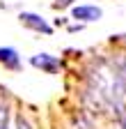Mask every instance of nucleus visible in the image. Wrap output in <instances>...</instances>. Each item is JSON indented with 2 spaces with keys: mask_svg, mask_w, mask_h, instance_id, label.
Here are the masks:
<instances>
[{
  "mask_svg": "<svg viewBox=\"0 0 126 129\" xmlns=\"http://www.w3.org/2000/svg\"><path fill=\"white\" fill-rule=\"evenodd\" d=\"M19 19H21V23H23L25 28L39 32V35H53V25L46 21L44 16H39V14H35V12H21Z\"/></svg>",
  "mask_w": 126,
  "mask_h": 129,
  "instance_id": "f257e3e1",
  "label": "nucleus"
},
{
  "mask_svg": "<svg viewBox=\"0 0 126 129\" xmlns=\"http://www.w3.org/2000/svg\"><path fill=\"white\" fill-rule=\"evenodd\" d=\"M30 64L37 67V69H41V72H46V74H57L62 69V60L57 55H51V53H37V55H32V58H30Z\"/></svg>",
  "mask_w": 126,
  "mask_h": 129,
  "instance_id": "f03ea898",
  "label": "nucleus"
},
{
  "mask_svg": "<svg viewBox=\"0 0 126 129\" xmlns=\"http://www.w3.org/2000/svg\"><path fill=\"white\" fill-rule=\"evenodd\" d=\"M71 16L80 23H94L103 16V9L99 5H76L71 7Z\"/></svg>",
  "mask_w": 126,
  "mask_h": 129,
  "instance_id": "7ed1b4c3",
  "label": "nucleus"
},
{
  "mask_svg": "<svg viewBox=\"0 0 126 129\" xmlns=\"http://www.w3.org/2000/svg\"><path fill=\"white\" fill-rule=\"evenodd\" d=\"M0 64L5 69H14L16 72L21 67V55L14 46H0Z\"/></svg>",
  "mask_w": 126,
  "mask_h": 129,
  "instance_id": "20e7f679",
  "label": "nucleus"
},
{
  "mask_svg": "<svg viewBox=\"0 0 126 129\" xmlns=\"http://www.w3.org/2000/svg\"><path fill=\"white\" fill-rule=\"evenodd\" d=\"M16 129H32V127H30V122L21 115V113H19V115H16Z\"/></svg>",
  "mask_w": 126,
  "mask_h": 129,
  "instance_id": "39448f33",
  "label": "nucleus"
},
{
  "mask_svg": "<svg viewBox=\"0 0 126 129\" xmlns=\"http://www.w3.org/2000/svg\"><path fill=\"white\" fill-rule=\"evenodd\" d=\"M119 127H121V129H126V111H121V113H119Z\"/></svg>",
  "mask_w": 126,
  "mask_h": 129,
  "instance_id": "423d86ee",
  "label": "nucleus"
},
{
  "mask_svg": "<svg viewBox=\"0 0 126 129\" xmlns=\"http://www.w3.org/2000/svg\"><path fill=\"white\" fill-rule=\"evenodd\" d=\"M57 5H64V7H69V5H73V0H57Z\"/></svg>",
  "mask_w": 126,
  "mask_h": 129,
  "instance_id": "0eeeda50",
  "label": "nucleus"
},
{
  "mask_svg": "<svg viewBox=\"0 0 126 129\" xmlns=\"http://www.w3.org/2000/svg\"><path fill=\"white\" fill-rule=\"evenodd\" d=\"M0 129H9V124H7V122H3V124H0Z\"/></svg>",
  "mask_w": 126,
  "mask_h": 129,
  "instance_id": "6e6552de",
  "label": "nucleus"
}]
</instances>
